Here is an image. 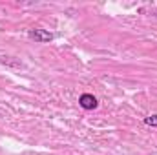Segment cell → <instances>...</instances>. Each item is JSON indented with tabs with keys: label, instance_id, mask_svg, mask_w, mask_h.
<instances>
[{
	"label": "cell",
	"instance_id": "obj_2",
	"mask_svg": "<svg viewBox=\"0 0 157 155\" xmlns=\"http://www.w3.org/2000/svg\"><path fill=\"white\" fill-rule=\"evenodd\" d=\"M78 104H80V108H84V110H95V108L99 106L97 99H95L91 93H82L80 99H78Z\"/></svg>",
	"mask_w": 157,
	"mask_h": 155
},
{
	"label": "cell",
	"instance_id": "obj_1",
	"mask_svg": "<svg viewBox=\"0 0 157 155\" xmlns=\"http://www.w3.org/2000/svg\"><path fill=\"white\" fill-rule=\"evenodd\" d=\"M28 35H29V39H33L35 42H40V44L53 40V35L49 31H46V29H29Z\"/></svg>",
	"mask_w": 157,
	"mask_h": 155
},
{
	"label": "cell",
	"instance_id": "obj_3",
	"mask_svg": "<svg viewBox=\"0 0 157 155\" xmlns=\"http://www.w3.org/2000/svg\"><path fill=\"white\" fill-rule=\"evenodd\" d=\"M144 122H146L148 126H155V128H157V115H150V117H146V119H144Z\"/></svg>",
	"mask_w": 157,
	"mask_h": 155
}]
</instances>
